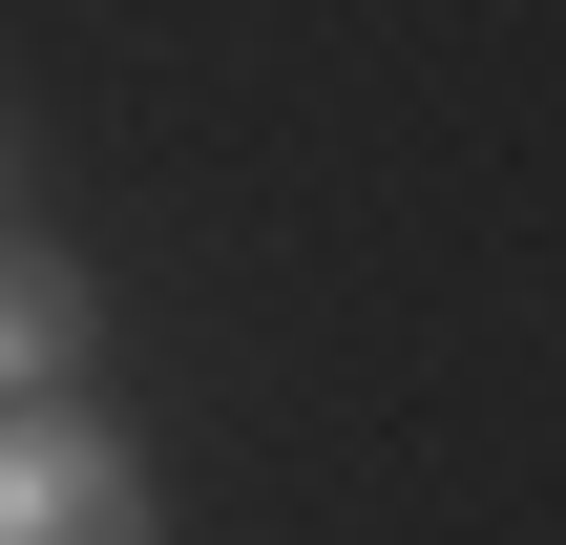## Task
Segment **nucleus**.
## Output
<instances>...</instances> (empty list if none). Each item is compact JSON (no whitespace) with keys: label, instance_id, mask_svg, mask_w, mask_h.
Wrapping results in <instances>:
<instances>
[{"label":"nucleus","instance_id":"f03ea898","mask_svg":"<svg viewBox=\"0 0 566 545\" xmlns=\"http://www.w3.org/2000/svg\"><path fill=\"white\" fill-rule=\"evenodd\" d=\"M84 315H105V294H84L63 252H0V399H63V378H84Z\"/></svg>","mask_w":566,"mask_h":545},{"label":"nucleus","instance_id":"f257e3e1","mask_svg":"<svg viewBox=\"0 0 566 545\" xmlns=\"http://www.w3.org/2000/svg\"><path fill=\"white\" fill-rule=\"evenodd\" d=\"M0 545H168L126 420H84V399H0Z\"/></svg>","mask_w":566,"mask_h":545}]
</instances>
